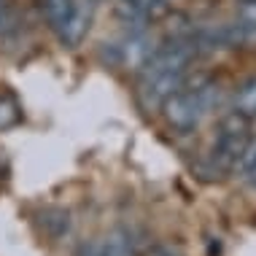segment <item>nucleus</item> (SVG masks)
Returning <instances> with one entry per match:
<instances>
[{
	"mask_svg": "<svg viewBox=\"0 0 256 256\" xmlns=\"http://www.w3.org/2000/svg\"><path fill=\"white\" fill-rule=\"evenodd\" d=\"M200 54L194 36H176L168 44L156 46L151 57L138 70L135 94L146 114L162 108V102L189 78L192 62Z\"/></svg>",
	"mask_w": 256,
	"mask_h": 256,
	"instance_id": "obj_1",
	"label": "nucleus"
},
{
	"mask_svg": "<svg viewBox=\"0 0 256 256\" xmlns=\"http://www.w3.org/2000/svg\"><path fill=\"white\" fill-rule=\"evenodd\" d=\"M218 106V84L210 78L184 81L168 100L162 102V116L178 132H194L200 122Z\"/></svg>",
	"mask_w": 256,
	"mask_h": 256,
	"instance_id": "obj_2",
	"label": "nucleus"
},
{
	"mask_svg": "<svg viewBox=\"0 0 256 256\" xmlns=\"http://www.w3.org/2000/svg\"><path fill=\"white\" fill-rule=\"evenodd\" d=\"M251 140H254L251 138V119L240 116L238 110L226 114L218 122V132H216V140H213L210 156H208V168L216 172V176H224V172L240 168Z\"/></svg>",
	"mask_w": 256,
	"mask_h": 256,
	"instance_id": "obj_3",
	"label": "nucleus"
},
{
	"mask_svg": "<svg viewBox=\"0 0 256 256\" xmlns=\"http://www.w3.org/2000/svg\"><path fill=\"white\" fill-rule=\"evenodd\" d=\"M44 16L57 38L70 49H76L89 32V16L76 0H44Z\"/></svg>",
	"mask_w": 256,
	"mask_h": 256,
	"instance_id": "obj_4",
	"label": "nucleus"
},
{
	"mask_svg": "<svg viewBox=\"0 0 256 256\" xmlns=\"http://www.w3.org/2000/svg\"><path fill=\"white\" fill-rule=\"evenodd\" d=\"M151 52H154V44L148 40L146 30H135L130 32L127 38H124V44L119 46V57L127 68H132V70H140L143 62L151 57Z\"/></svg>",
	"mask_w": 256,
	"mask_h": 256,
	"instance_id": "obj_5",
	"label": "nucleus"
},
{
	"mask_svg": "<svg viewBox=\"0 0 256 256\" xmlns=\"http://www.w3.org/2000/svg\"><path fill=\"white\" fill-rule=\"evenodd\" d=\"M232 110H238L246 119H256V76L246 78L238 86V92L232 98Z\"/></svg>",
	"mask_w": 256,
	"mask_h": 256,
	"instance_id": "obj_6",
	"label": "nucleus"
},
{
	"mask_svg": "<svg viewBox=\"0 0 256 256\" xmlns=\"http://www.w3.org/2000/svg\"><path fill=\"white\" fill-rule=\"evenodd\" d=\"M19 22H22V14H19L16 0H0V40L16 32Z\"/></svg>",
	"mask_w": 256,
	"mask_h": 256,
	"instance_id": "obj_7",
	"label": "nucleus"
},
{
	"mask_svg": "<svg viewBox=\"0 0 256 256\" xmlns=\"http://www.w3.org/2000/svg\"><path fill=\"white\" fill-rule=\"evenodd\" d=\"M238 30H240V38L243 44H251L256 40V0L254 3H243V8L238 14Z\"/></svg>",
	"mask_w": 256,
	"mask_h": 256,
	"instance_id": "obj_8",
	"label": "nucleus"
},
{
	"mask_svg": "<svg viewBox=\"0 0 256 256\" xmlns=\"http://www.w3.org/2000/svg\"><path fill=\"white\" fill-rule=\"evenodd\" d=\"M102 256H135L132 254V243L124 232H114L108 238L106 248H102Z\"/></svg>",
	"mask_w": 256,
	"mask_h": 256,
	"instance_id": "obj_9",
	"label": "nucleus"
},
{
	"mask_svg": "<svg viewBox=\"0 0 256 256\" xmlns=\"http://www.w3.org/2000/svg\"><path fill=\"white\" fill-rule=\"evenodd\" d=\"M240 170L246 172V181L256 186V140H251V146H248L243 162H240Z\"/></svg>",
	"mask_w": 256,
	"mask_h": 256,
	"instance_id": "obj_10",
	"label": "nucleus"
},
{
	"mask_svg": "<svg viewBox=\"0 0 256 256\" xmlns=\"http://www.w3.org/2000/svg\"><path fill=\"white\" fill-rule=\"evenodd\" d=\"M19 119V108L16 102H14L11 98L0 100V127H8V124H14Z\"/></svg>",
	"mask_w": 256,
	"mask_h": 256,
	"instance_id": "obj_11",
	"label": "nucleus"
},
{
	"mask_svg": "<svg viewBox=\"0 0 256 256\" xmlns=\"http://www.w3.org/2000/svg\"><path fill=\"white\" fill-rule=\"evenodd\" d=\"M240 3H254V0H240Z\"/></svg>",
	"mask_w": 256,
	"mask_h": 256,
	"instance_id": "obj_12",
	"label": "nucleus"
}]
</instances>
